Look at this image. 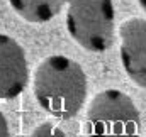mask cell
I'll use <instances>...</instances> for the list:
<instances>
[{
  "mask_svg": "<svg viewBox=\"0 0 146 137\" xmlns=\"http://www.w3.org/2000/svg\"><path fill=\"white\" fill-rule=\"evenodd\" d=\"M37 103L58 119H72L87 98V76L82 66L66 56L46 58L34 73Z\"/></svg>",
  "mask_w": 146,
  "mask_h": 137,
  "instance_id": "obj_1",
  "label": "cell"
},
{
  "mask_svg": "<svg viewBox=\"0 0 146 137\" xmlns=\"http://www.w3.org/2000/svg\"><path fill=\"white\" fill-rule=\"evenodd\" d=\"M68 5L66 27L73 39L92 53H102L114 42L112 0H63Z\"/></svg>",
  "mask_w": 146,
  "mask_h": 137,
  "instance_id": "obj_2",
  "label": "cell"
},
{
  "mask_svg": "<svg viewBox=\"0 0 146 137\" xmlns=\"http://www.w3.org/2000/svg\"><path fill=\"white\" fill-rule=\"evenodd\" d=\"M139 110L134 102L119 90H106L92 100L87 112L88 134H136Z\"/></svg>",
  "mask_w": 146,
  "mask_h": 137,
  "instance_id": "obj_3",
  "label": "cell"
},
{
  "mask_svg": "<svg viewBox=\"0 0 146 137\" xmlns=\"http://www.w3.org/2000/svg\"><path fill=\"white\" fill-rule=\"evenodd\" d=\"M29 81V69L21 44L0 34V98L19 97Z\"/></svg>",
  "mask_w": 146,
  "mask_h": 137,
  "instance_id": "obj_4",
  "label": "cell"
},
{
  "mask_svg": "<svg viewBox=\"0 0 146 137\" xmlns=\"http://www.w3.org/2000/svg\"><path fill=\"white\" fill-rule=\"evenodd\" d=\"M121 59L129 78L146 86V22L145 19H129L121 29Z\"/></svg>",
  "mask_w": 146,
  "mask_h": 137,
  "instance_id": "obj_5",
  "label": "cell"
},
{
  "mask_svg": "<svg viewBox=\"0 0 146 137\" xmlns=\"http://www.w3.org/2000/svg\"><path fill=\"white\" fill-rule=\"evenodd\" d=\"M12 9L26 20L41 24L51 20L60 10L63 0H9Z\"/></svg>",
  "mask_w": 146,
  "mask_h": 137,
  "instance_id": "obj_6",
  "label": "cell"
},
{
  "mask_svg": "<svg viewBox=\"0 0 146 137\" xmlns=\"http://www.w3.org/2000/svg\"><path fill=\"white\" fill-rule=\"evenodd\" d=\"M33 136H66V132H63L61 129H58L54 124L46 122V124L39 125V127H36L33 130Z\"/></svg>",
  "mask_w": 146,
  "mask_h": 137,
  "instance_id": "obj_7",
  "label": "cell"
},
{
  "mask_svg": "<svg viewBox=\"0 0 146 137\" xmlns=\"http://www.w3.org/2000/svg\"><path fill=\"white\" fill-rule=\"evenodd\" d=\"M5 136H9V124L5 120V115L0 110V137H5Z\"/></svg>",
  "mask_w": 146,
  "mask_h": 137,
  "instance_id": "obj_8",
  "label": "cell"
},
{
  "mask_svg": "<svg viewBox=\"0 0 146 137\" xmlns=\"http://www.w3.org/2000/svg\"><path fill=\"white\" fill-rule=\"evenodd\" d=\"M138 2H139V5H141V7L145 9V0H138Z\"/></svg>",
  "mask_w": 146,
  "mask_h": 137,
  "instance_id": "obj_9",
  "label": "cell"
}]
</instances>
